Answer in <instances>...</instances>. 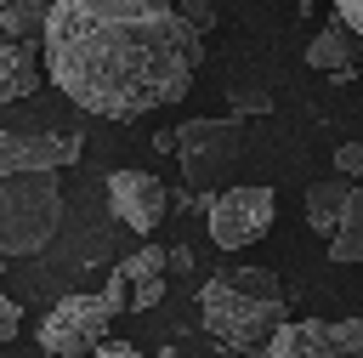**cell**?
<instances>
[{
  "label": "cell",
  "mask_w": 363,
  "mask_h": 358,
  "mask_svg": "<svg viewBox=\"0 0 363 358\" xmlns=\"http://www.w3.org/2000/svg\"><path fill=\"white\" fill-rule=\"evenodd\" d=\"M204 34L176 0H57L45 17L51 85L102 119H136L193 91Z\"/></svg>",
  "instance_id": "6da1fadb"
},
{
  "label": "cell",
  "mask_w": 363,
  "mask_h": 358,
  "mask_svg": "<svg viewBox=\"0 0 363 358\" xmlns=\"http://www.w3.org/2000/svg\"><path fill=\"white\" fill-rule=\"evenodd\" d=\"M62 227L57 170H0V261L40 256Z\"/></svg>",
  "instance_id": "7a4b0ae2"
},
{
  "label": "cell",
  "mask_w": 363,
  "mask_h": 358,
  "mask_svg": "<svg viewBox=\"0 0 363 358\" xmlns=\"http://www.w3.org/2000/svg\"><path fill=\"white\" fill-rule=\"evenodd\" d=\"M284 313H289V295L238 290L227 273L199 290V318H204V330H210L221 347H233V352H261L267 335L284 324Z\"/></svg>",
  "instance_id": "3957f363"
},
{
  "label": "cell",
  "mask_w": 363,
  "mask_h": 358,
  "mask_svg": "<svg viewBox=\"0 0 363 358\" xmlns=\"http://www.w3.org/2000/svg\"><path fill=\"white\" fill-rule=\"evenodd\" d=\"M176 148H182V182L199 193H216L244 153V125L238 119H182Z\"/></svg>",
  "instance_id": "277c9868"
},
{
  "label": "cell",
  "mask_w": 363,
  "mask_h": 358,
  "mask_svg": "<svg viewBox=\"0 0 363 358\" xmlns=\"http://www.w3.org/2000/svg\"><path fill=\"white\" fill-rule=\"evenodd\" d=\"M113 295L108 290H96V295H62L51 313H45V324H40V347L51 352V358H85V352H96V341L108 335V324H113Z\"/></svg>",
  "instance_id": "5b68a950"
},
{
  "label": "cell",
  "mask_w": 363,
  "mask_h": 358,
  "mask_svg": "<svg viewBox=\"0 0 363 358\" xmlns=\"http://www.w3.org/2000/svg\"><path fill=\"white\" fill-rule=\"evenodd\" d=\"M204 222H210V239L221 250H244V244H255L278 222V199H272V188H255V182L221 188V193H210Z\"/></svg>",
  "instance_id": "8992f818"
},
{
  "label": "cell",
  "mask_w": 363,
  "mask_h": 358,
  "mask_svg": "<svg viewBox=\"0 0 363 358\" xmlns=\"http://www.w3.org/2000/svg\"><path fill=\"white\" fill-rule=\"evenodd\" d=\"M267 358H357L363 352V318H340V324H323V318H284L267 347Z\"/></svg>",
  "instance_id": "52a82bcc"
},
{
  "label": "cell",
  "mask_w": 363,
  "mask_h": 358,
  "mask_svg": "<svg viewBox=\"0 0 363 358\" xmlns=\"http://www.w3.org/2000/svg\"><path fill=\"white\" fill-rule=\"evenodd\" d=\"M108 205H113V216L130 227V233H153L164 216H170V188L159 182V176H147V170H113L108 176Z\"/></svg>",
  "instance_id": "ba28073f"
},
{
  "label": "cell",
  "mask_w": 363,
  "mask_h": 358,
  "mask_svg": "<svg viewBox=\"0 0 363 358\" xmlns=\"http://www.w3.org/2000/svg\"><path fill=\"white\" fill-rule=\"evenodd\" d=\"M79 159V136H40V131H0V170H62Z\"/></svg>",
  "instance_id": "9c48e42d"
},
{
  "label": "cell",
  "mask_w": 363,
  "mask_h": 358,
  "mask_svg": "<svg viewBox=\"0 0 363 358\" xmlns=\"http://www.w3.org/2000/svg\"><path fill=\"white\" fill-rule=\"evenodd\" d=\"M306 63H312V68H323V74H335V80H352V74H357V28H352L346 17H335L329 28H318V34H312Z\"/></svg>",
  "instance_id": "30bf717a"
},
{
  "label": "cell",
  "mask_w": 363,
  "mask_h": 358,
  "mask_svg": "<svg viewBox=\"0 0 363 358\" xmlns=\"http://www.w3.org/2000/svg\"><path fill=\"white\" fill-rule=\"evenodd\" d=\"M125 284H130V307H159L164 295V273H170V244H142L136 256L119 261Z\"/></svg>",
  "instance_id": "8fae6325"
},
{
  "label": "cell",
  "mask_w": 363,
  "mask_h": 358,
  "mask_svg": "<svg viewBox=\"0 0 363 358\" xmlns=\"http://www.w3.org/2000/svg\"><path fill=\"white\" fill-rule=\"evenodd\" d=\"M40 91V40H0V102Z\"/></svg>",
  "instance_id": "7c38bea8"
},
{
  "label": "cell",
  "mask_w": 363,
  "mask_h": 358,
  "mask_svg": "<svg viewBox=\"0 0 363 358\" xmlns=\"http://www.w3.org/2000/svg\"><path fill=\"white\" fill-rule=\"evenodd\" d=\"M346 199H352V176L312 182V188H306V227L329 239V233H335V222H340V210H346Z\"/></svg>",
  "instance_id": "4fadbf2b"
},
{
  "label": "cell",
  "mask_w": 363,
  "mask_h": 358,
  "mask_svg": "<svg viewBox=\"0 0 363 358\" xmlns=\"http://www.w3.org/2000/svg\"><path fill=\"white\" fill-rule=\"evenodd\" d=\"M57 0H0V40H45V17Z\"/></svg>",
  "instance_id": "5bb4252c"
},
{
  "label": "cell",
  "mask_w": 363,
  "mask_h": 358,
  "mask_svg": "<svg viewBox=\"0 0 363 358\" xmlns=\"http://www.w3.org/2000/svg\"><path fill=\"white\" fill-rule=\"evenodd\" d=\"M329 261H363V188H352V199L329 233Z\"/></svg>",
  "instance_id": "9a60e30c"
},
{
  "label": "cell",
  "mask_w": 363,
  "mask_h": 358,
  "mask_svg": "<svg viewBox=\"0 0 363 358\" xmlns=\"http://www.w3.org/2000/svg\"><path fill=\"white\" fill-rule=\"evenodd\" d=\"M238 290H255V295H284V284H278V273H267V267H233L227 273Z\"/></svg>",
  "instance_id": "2e32d148"
},
{
  "label": "cell",
  "mask_w": 363,
  "mask_h": 358,
  "mask_svg": "<svg viewBox=\"0 0 363 358\" xmlns=\"http://www.w3.org/2000/svg\"><path fill=\"white\" fill-rule=\"evenodd\" d=\"M182 17H187L199 34H210V28H216V6H210V0H182Z\"/></svg>",
  "instance_id": "e0dca14e"
},
{
  "label": "cell",
  "mask_w": 363,
  "mask_h": 358,
  "mask_svg": "<svg viewBox=\"0 0 363 358\" xmlns=\"http://www.w3.org/2000/svg\"><path fill=\"white\" fill-rule=\"evenodd\" d=\"M335 170L340 176H363V142H340L335 148Z\"/></svg>",
  "instance_id": "ac0fdd59"
},
{
  "label": "cell",
  "mask_w": 363,
  "mask_h": 358,
  "mask_svg": "<svg viewBox=\"0 0 363 358\" xmlns=\"http://www.w3.org/2000/svg\"><path fill=\"white\" fill-rule=\"evenodd\" d=\"M17 330H23V307H17L11 295H0V347L17 341Z\"/></svg>",
  "instance_id": "d6986e66"
},
{
  "label": "cell",
  "mask_w": 363,
  "mask_h": 358,
  "mask_svg": "<svg viewBox=\"0 0 363 358\" xmlns=\"http://www.w3.org/2000/svg\"><path fill=\"white\" fill-rule=\"evenodd\" d=\"M329 6H335V17H346V23L363 34V0H329Z\"/></svg>",
  "instance_id": "ffe728a7"
},
{
  "label": "cell",
  "mask_w": 363,
  "mask_h": 358,
  "mask_svg": "<svg viewBox=\"0 0 363 358\" xmlns=\"http://www.w3.org/2000/svg\"><path fill=\"white\" fill-rule=\"evenodd\" d=\"M193 267V250L187 244H170V273H187Z\"/></svg>",
  "instance_id": "44dd1931"
},
{
  "label": "cell",
  "mask_w": 363,
  "mask_h": 358,
  "mask_svg": "<svg viewBox=\"0 0 363 358\" xmlns=\"http://www.w3.org/2000/svg\"><path fill=\"white\" fill-rule=\"evenodd\" d=\"M96 352H102V358H130L136 347H125V341H108V335H102V341H96Z\"/></svg>",
  "instance_id": "7402d4cb"
},
{
  "label": "cell",
  "mask_w": 363,
  "mask_h": 358,
  "mask_svg": "<svg viewBox=\"0 0 363 358\" xmlns=\"http://www.w3.org/2000/svg\"><path fill=\"white\" fill-rule=\"evenodd\" d=\"M153 148L159 153H176V131H153Z\"/></svg>",
  "instance_id": "603a6c76"
},
{
  "label": "cell",
  "mask_w": 363,
  "mask_h": 358,
  "mask_svg": "<svg viewBox=\"0 0 363 358\" xmlns=\"http://www.w3.org/2000/svg\"><path fill=\"white\" fill-rule=\"evenodd\" d=\"M295 6H301V11H306V17H312V11H318V0H295Z\"/></svg>",
  "instance_id": "cb8c5ba5"
}]
</instances>
